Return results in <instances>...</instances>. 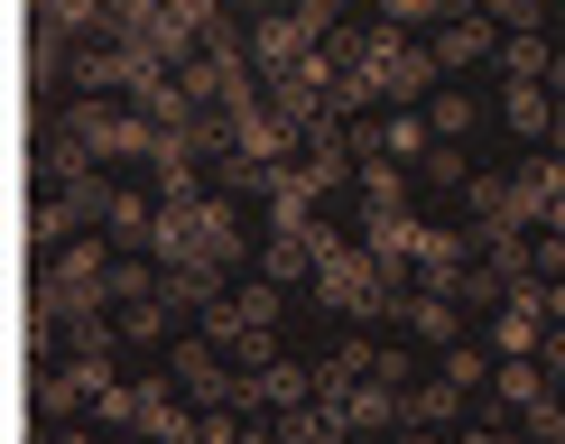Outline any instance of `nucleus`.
<instances>
[{"instance_id":"f257e3e1","label":"nucleus","mask_w":565,"mask_h":444,"mask_svg":"<svg viewBox=\"0 0 565 444\" xmlns=\"http://www.w3.org/2000/svg\"><path fill=\"white\" fill-rule=\"evenodd\" d=\"M352 75L371 84V102H390V111H408L417 93L436 84V46H417L408 29H371V46H362V65Z\"/></svg>"},{"instance_id":"f03ea898","label":"nucleus","mask_w":565,"mask_h":444,"mask_svg":"<svg viewBox=\"0 0 565 444\" xmlns=\"http://www.w3.org/2000/svg\"><path fill=\"white\" fill-rule=\"evenodd\" d=\"M214 353H223V343H204V334H195V343H177L168 380L185 389V399H204V408H232V389H242V380H232V370H223Z\"/></svg>"},{"instance_id":"7ed1b4c3","label":"nucleus","mask_w":565,"mask_h":444,"mask_svg":"<svg viewBox=\"0 0 565 444\" xmlns=\"http://www.w3.org/2000/svg\"><path fill=\"white\" fill-rule=\"evenodd\" d=\"M427 46H436V75H463V65L501 56V37H491V19H482V10H455V19H445V29H436Z\"/></svg>"},{"instance_id":"20e7f679","label":"nucleus","mask_w":565,"mask_h":444,"mask_svg":"<svg viewBox=\"0 0 565 444\" xmlns=\"http://www.w3.org/2000/svg\"><path fill=\"white\" fill-rule=\"evenodd\" d=\"M427 149H436V121H427V111H390V121H381V158L427 167Z\"/></svg>"},{"instance_id":"39448f33","label":"nucleus","mask_w":565,"mask_h":444,"mask_svg":"<svg viewBox=\"0 0 565 444\" xmlns=\"http://www.w3.org/2000/svg\"><path fill=\"white\" fill-rule=\"evenodd\" d=\"M491 65H501L510 84H547V75H556V56H547V37H537V29H510V37H501V56H491Z\"/></svg>"},{"instance_id":"423d86ee","label":"nucleus","mask_w":565,"mask_h":444,"mask_svg":"<svg viewBox=\"0 0 565 444\" xmlns=\"http://www.w3.org/2000/svg\"><path fill=\"white\" fill-rule=\"evenodd\" d=\"M520 195H529L537 223L556 214V204H565V149H537V158H529V167H520Z\"/></svg>"},{"instance_id":"0eeeda50","label":"nucleus","mask_w":565,"mask_h":444,"mask_svg":"<svg viewBox=\"0 0 565 444\" xmlns=\"http://www.w3.org/2000/svg\"><path fill=\"white\" fill-rule=\"evenodd\" d=\"M501 111H510V130H520V139H547V130L565 121L547 84H510V102H501Z\"/></svg>"},{"instance_id":"6e6552de","label":"nucleus","mask_w":565,"mask_h":444,"mask_svg":"<svg viewBox=\"0 0 565 444\" xmlns=\"http://www.w3.org/2000/svg\"><path fill=\"white\" fill-rule=\"evenodd\" d=\"M408 324L427 343H445V353H455V334H463V296H408Z\"/></svg>"},{"instance_id":"1a4fd4ad","label":"nucleus","mask_w":565,"mask_h":444,"mask_svg":"<svg viewBox=\"0 0 565 444\" xmlns=\"http://www.w3.org/2000/svg\"><path fill=\"white\" fill-rule=\"evenodd\" d=\"M491 389H501L510 408H537V399H547V361H537V353H520V361H501V370H491Z\"/></svg>"},{"instance_id":"9d476101","label":"nucleus","mask_w":565,"mask_h":444,"mask_svg":"<svg viewBox=\"0 0 565 444\" xmlns=\"http://www.w3.org/2000/svg\"><path fill=\"white\" fill-rule=\"evenodd\" d=\"M436 370H445V380H455V389H463V399H473V389L491 380V370H501V353H482V343H455V353H445Z\"/></svg>"},{"instance_id":"9b49d317","label":"nucleus","mask_w":565,"mask_h":444,"mask_svg":"<svg viewBox=\"0 0 565 444\" xmlns=\"http://www.w3.org/2000/svg\"><path fill=\"white\" fill-rule=\"evenodd\" d=\"M455 408H463V389L445 380V370H436V380H427V389H417V399H408V416H417V426H445V416H455Z\"/></svg>"},{"instance_id":"f8f14e48","label":"nucleus","mask_w":565,"mask_h":444,"mask_svg":"<svg viewBox=\"0 0 565 444\" xmlns=\"http://www.w3.org/2000/svg\"><path fill=\"white\" fill-rule=\"evenodd\" d=\"M427 121H436V139H463V130H473V93H436Z\"/></svg>"},{"instance_id":"ddd939ff","label":"nucleus","mask_w":565,"mask_h":444,"mask_svg":"<svg viewBox=\"0 0 565 444\" xmlns=\"http://www.w3.org/2000/svg\"><path fill=\"white\" fill-rule=\"evenodd\" d=\"M445 10H455V0H381L390 29H427V19H445Z\"/></svg>"},{"instance_id":"4468645a","label":"nucleus","mask_w":565,"mask_h":444,"mask_svg":"<svg viewBox=\"0 0 565 444\" xmlns=\"http://www.w3.org/2000/svg\"><path fill=\"white\" fill-rule=\"evenodd\" d=\"M537 361H547V370H565V324H547V343H537Z\"/></svg>"},{"instance_id":"2eb2a0df","label":"nucleus","mask_w":565,"mask_h":444,"mask_svg":"<svg viewBox=\"0 0 565 444\" xmlns=\"http://www.w3.org/2000/svg\"><path fill=\"white\" fill-rule=\"evenodd\" d=\"M455 444H520V435H501V426H463Z\"/></svg>"},{"instance_id":"dca6fc26","label":"nucleus","mask_w":565,"mask_h":444,"mask_svg":"<svg viewBox=\"0 0 565 444\" xmlns=\"http://www.w3.org/2000/svg\"><path fill=\"white\" fill-rule=\"evenodd\" d=\"M491 10H501V19H537V10H547V0H491Z\"/></svg>"},{"instance_id":"f3484780","label":"nucleus","mask_w":565,"mask_h":444,"mask_svg":"<svg viewBox=\"0 0 565 444\" xmlns=\"http://www.w3.org/2000/svg\"><path fill=\"white\" fill-rule=\"evenodd\" d=\"M547 324H565V278H547Z\"/></svg>"},{"instance_id":"a211bd4d","label":"nucleus","mask_w":565,"mask_h":444,"mask_svg":"<svg viewBox=\"0 0 565 444\" xmlns=\"http://www.w3.org/2000/svg\"><path fill=\"white\" fill-rule=\"evenodd\" d=\"M65 444H121V435H111V426H84V435H65Z\"/></svg>"}]
</instances>
